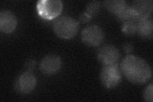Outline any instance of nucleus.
Wrapping results in <instances>:
<instances>
[{"mask_svg": "<svg viewBox=\"0 0 153 102\" xmlns=\"http://www.w3.org/2000/svg\"><path fill=\"white\" fill-rule=\"evenodd\" d=\"M36 8L41 17L52 20L60 15L63 10V3L59 0H41L37 3Z\"/></svg>", "mask_w": 153, "mask_h": 102, "instance_id": "obj_3", "label": "nucleus"}, {"mask_svg": "<svg viewBox=\"0 0 153 102\" xmlns=\"http://www.w3.org/2000/svg\"><path fill=\"white\" fill-rule=\"evenodd\" d=\"M17 26V19L15 14L9 10L0 12V30L4 33H11Z\"/></svg>", "mask_w": 153, "mask_h": 102, "instance_id": "obj_9", "label": "nucleus"}, {"mask_svg": "<svg viewBox=\"0 0 153 102\" xmlns=\"http://www.w3.org/2000/svg\"><path fill=\"white\" fill-rule=\"evenodd\" d=\"M116 16L118 19L123 21V22L131 20L135 21L137 22H138L137 13L133 10L130 5H126L125 8L120 13H118Z\"/></svg>", "mask_w": 153, "mask_h": 102, "instance_id": "obj_13", "label": "nucleus"}, {"mask_svg": "<svg viewBox=\"0 0 153 102\" xmlns=\"http://www.w3.org/2000/svg\"><path fill=\"white\" fill-rule=\"evenodd\" d=\"M97 57L99 62L103 66L112 65L118 64L121 54L116 46L107 44L99 48L97 52Z\"/></svg>", "mask_w": 153, "mask_h": 102, "instance_id": "obj_6", "label": "nucleus"}, {"mask_svg": "<svg viewBox=\"0 0 153 102\" xmlns=\"http://www.w3.org/2000/svg\"><path fill=\"white\" fill-rule=\"evenodd\" d=\"M52 28L57 36L63 39H70L77 34L79 24L72 17L62 16L54 22Z\"/></svg>", "mask_w": 153, "mask_h": 102, "instance_id": "obj_2", "label": "nucleus"}, {"mask_svg": "<svg viewBox=\"0 0 153 102\" xmlns=\"http://www.w3.org/2000/svg\"><path fill=\"white\" fill-rule=\"evenodd\" d=\"M91 19H92V17H91L89 15H88V14L86 12L82 13L79 17L80 21L83 23H86V22H89L91 20Z\"/></svg>", "mask_w": 153, "mask_h": 102, "instance_id": "obj_18", "label": "nucleus"}, {"mask_svg": "<svg viewBox=\"0 0 153 102\" xmlns=\"http://www.w3.org/2000/svg\"><path fill=\"white\" fill-rule=\"evenodd\" d=\"M137 32L142 38H149L152 36L153 22L151 17L142 19L137 22Z\"/></svg>", "mask_w": 153, "mask_h": 102, "instance_id": "obj_11", "label": "nucleus"}, {"mask_svg": "<svg viewBox=\"0 0 153 102\" xmlns=\"http://www.w3.org/2000/svg\"><path fill=\"white\" fill-rule=\"evenodd\" d=\"M36 65V63L35 60L33 59H30L27 61H26L25 63V68L27 69V71L31 72L33 70H34Z\"/></svg>", "mask_w": 153, "mask_h": 102, "instance_id": "obj_17", "label": "nucleus"}, {"mask_svg": "<svg viewBox=\"0 0 153 102\" xmlns=\"http://www.w3.org/2000/svg\"><path fill=\"white\" fill-rule=\"evenodd\" d=\"M104 32L97 25H90L85 27L81 33V39L84 44L89 47H97L104 40Z\"/></svg>", "mask_w": 153, "mask_h": 102, "instance_id": "obj_5", "label": "nucleus"}, {"mask_svg": "<svg viewBox=\"0 0 153 102\" xmlns=\"http://www.w3.org/2000/svg\"><path fill=\"white\" fill-rule=\"evenodd\" d=\"M123 33L127 36H132L137 32V22L133 20L124 22L122 26Z\"/></svg>", "mask_w": 153, "mask_h": 102, "instance_id": "obj_14", "label": "nucleus"}, {"mask_svg": "<svg viewBox=\"0 0 153 102\" xmlns=\"http://www.w3.org/2000/svg\"><path fill=\"white\" fill-rule=\"evenodd\" d=\"M100 77L104 87L107 89H112L120 83L122 72L118 64L103 66Z\"/></svg>", "mask_w": 153, "mask_h": 102, "instance_id": "obj_4", "label": "nucleus"}, {"mask_svg": "<svg viewBox=\"0 0 153 102\" xmlns=\"http://www.w3.org/2000/svg\"><path fill=\"white\" fill-rule=\"evenodd\" d=\"M124 76L131 83L141 85L146 83L152 77V69L147 61L134 55H128L121 64Z\"/></svg>", "mask_w": 153, "mask_h": 102, "instance_id": "obj_1", "label": "nucleus"}, {"mask_svg": "<svg viewBox=\"0 0 153 102\" xmlns=\"http://www.w3.org/2000/svg\"><path fill=\"white\" fill-rule=\"evenodd\" d=\"M100 9V3L97 1L89 2L85 7V12L93 18L98 13Z\"/></svg>", "mask_w": 153, "mask_h": 102, "instance_id": "obj_15", "label": "nucleus"}, {"mask_svg": "<svg viewBox=\"0 0 153 102\" xmlns=\"http://www.w3.org/2000/svg\"><path fill=\"white\" fill-rule=\"evenodd\" d=\"M62 67V61L60 57L56 54H49L42 60L40 70L43 74L51 75L57 74Z\"/></svg>", "mask_w": 153, "mask_h": 102, "instance_id": "obj_8", "label": "nucleus"}, {"mask_svg": "<svg viewBox=\"0 0 153 102\" xmlns=\"http://www.w3.org/2000/svg\"><path fill=\"white\" fill-rule=\"evenodd\" d=\"M36 79L31 71H25L18 77L15 83V89L19 93L27 95L35 89Z\"/></svg>", "mask_w": 153, "mask_h": 102, "instance_id": "obj_7", "label": "nucleus"}, {"mask_svg": "<svg viewBox=\"0 0 153 102\" xmlns=\"http://www.w3.org/2000/svg\"><path fill=\"white\" fill-rule=\"evenodd\" d=\"M130 7L137 13L138 20L139 21L151 17L153 9V3L151 0H139L133 1Z\"/></svg>", "mask_w": 153, "mask_h": 102, "instance_id": "obj_10", "label": "nucleus"}, {"mask_svg": "<svg viewBox=\"0 0 153 102\" xmlns=\"http://www.w3.org/2000/svg\"><path fill=\"white\" fill-rule=\"evenodd\" d=\"M123 50L124 52L127 54H129L131 53L133 50V46L130 43H126L123 45Z\"/></svg>", "mask_w": 153, "mask_h": 102, "instance_id": "obj_19", "label": "nucleus"}, {"mask_svg": "<svg viewBox=\"0 0 153 102\" xmlns=\"http://www.w3.org/2000/svg\"><path fill=\"white\" fill-rule=\"evenodd\" d=\"M153 85L151 83L149 85L147 86L146 88L143 92V98L148 102H152L153 101Z\"/></svg>", "mask_w": 153, "mask_h": 102, "instance_id": "obj_16", "label": "nucleus"}, {"mask_svg": "<svg viewBox=\"0 0 153 102\" xmlns=\"http://www.w3.org/2000/svg\"><path fill=\"white\" fill-rule=\"evenodd\" d=\"M104 6L108 10L117 16L127 5L126 2L124 0H112V1H105Z\"/></svg>", "mask_w": 153, "mask_h": 102, "instance_id": "obj_12", "label": "nucleus"}]
</instances>
